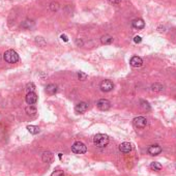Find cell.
<instances>
[{
    "instance_id": "6da1fadb",
    "label": "cell",
    "mask_w": 176,
    "mask_h": 176,
    "mask_svg": "<svg viewBox=\"0 0 176 176\" xmlns=\"http://www.w3.org/2000/svg\"><path fill=\"white\" fill-rule=\"evenodd\" d=\"M93 143L98 148H104L109 143V137L105 134H98L93 138Z\"/></svg>"
},
{
    "instance_id": "7a4b0ae2",
    "label": "cell",
    "mask_w": 176,
    "mask_h": 176,
    "mask_svg": "<svg viewBox=\"0 0 176 176\" xmlns=\"http://www.w3.org/2000/svg\"><path fill=\"white\" fill-rule=\"evenodd\" d=\"M3 58L8 63H16L19 61V55L14 50H8L3 54Z\"/></svg>"
},
{
    "instance_id": "3957f363",
    "label": "cell",
    "mask_w": 176,
    "mask_h": 176,
    "mask_svg": "<svg viewBox=\"0 0 176 176\" xmlns=\"http://www.w3.org/2000/svg\"><path fill=\"white\" fill-rule=\"evenodd\" d=\"M72 151L77 154H83L87 151V147H86V145L84 143L78 141V142H75L73 144V146H72Z\"/></svg>"
},
{
    "instance_id": "277c9868",
    "label": "cell",
    "mask_w": 176,
    "mask_h": 176,
    "mask_svg": "<svg viewBox=\"0 0 176 176\" xmlns=\"http://www.w3.org/2000/svg\"><path fill=\"white\" fill-rule=\"evenodd\" d=\"M133 122H134L135 126L138 127V129H144V127L147 125V119L143 116L136 117L134 120H133Z\"/></svg>"
},
{
    "instance_id": "5b68a950",
    "label": "cell",
    "mask_w": 176,
    "mask_h": 176,
    "mask_svg": "<svg viewBox=\"0 0 176 176\" xmlns=\"http://www.w3.org/2000/svg\"><path fill=\"white\" fill-rule=\"evenodd\" d=\"M96 106H98V108L100 110L102 111H107L110 109L111 107V103L109 102L108 100H106V98H102V100H100L96 104Z\"/></svg>"
},
{
    "instance_id": "8992f818",
    "label": "cell",
    "mask_w": 176,
    "mask_h": 176,
    "mask_svg": "<svg viewBox=\"0 0 176 176\" xmlns=\"http://www.w3.org/2000/svg\"><path fill=\"white\" fill-rule=\"evenodd\" d=\"M114 87V85H113L112 81L110 80H104L102 83H101V89H102V91H105V92H109L111 91Z\"/></svg>"
},
{
    "instance_id": "52a82bcc",
    "label": "cell",
    "mask_w": 176,
    "mask_h": 176,
    "mask_svg": "<svg viewBox=\"0 0 176 176\" xmlns=\"http://www.w3.org/2000/svg\"><path fill=\"white\" fill-rule=\"evenodd\" d=\"M130 64H131L133 67H141L143 66V60H142L141 57L134 56V57H132L131 60H130Z\"/></svg>"
},
{
    "instance_id": "ba28073f",
    "label": "cell",
    "mask_w": 176,
    "mask_h": 176,
    "mask_svg": "<svg viewBox=\"0 0 176 176\" xmlns=\"http://www.w3.org/2000/svg\"><path fill=\"white\" fill-rule=\"evenodd\" d=\"M26 103L28 104V105H33V104H35L37 102V95L35 92H28L27 95H26Z\"/></svg>"
},
{
    "instance_id": "9c48e42d",
    "label": "cell",
    "mask_w": 176,
    "mask_h": 176,
    "mask_svg": "<svg viewBox=\"0 0 176 176\" xmlns=\"http://www.w3.org/2000/svg\"><path fill=\"white\" fill-rule=\"evenodd\" d=\"M132 26L135 28V29H143L145 27V22H144L142 19H135L132 22Z\"/></svg>"
},
{
    "instance_id": "30bf717a",
    "label": "cell",
    "mask_w": 176,
    "mask_h": 176,
    "mask_svg": "<svg viewBox=\"0 0 176 176\" xmlns=\"http://www.w3.org/2000/svg\"><path fill=\"white\" fill-rule=\"evenodd\" d=\"M162 152V147L158 145H151L148 147V153L150 155H158Z\"/></svg>"
},
{
    "instance_id": "8fae6325",
    "label": "cell",
    "mask_w": 176,
    "mask_h": 176,
    "mask_svg": "<svg viewBox=\"0 0 176 176\" xmlns=\"http://www.w3.org/2000/svg\"><path fill=\"white\" fill-rule=\"evenodd\" d=\"M132 144L129 143V142H123V143H121L119 145V150L121 151V152H124V153H127L130 152V151L132 150Z\"/></svg>"
},
{
    "instance_id": "7c38bea8",
    "label": "cell",
    "mask_w": 176,
    "mask_h": 176,
    "mask_svg": "<svg viewBox=\"0 0 176 176\" xmlns=\"http://www.w3.org/2000/svg\"><path fill=\"white\" fill-rule=\"evenodd\" d=\"M88 109V105L86 103H79L78 105L76 106V108H75V110H76L77 113H80V114H82V113L86 112Z\"/></svg>"
},
{
    "instance_id": "4fadbf2b",
    "label": "cell",
    "mask_w": 176,
    "mask_h": 176,
    "mask_svg": "<svg viewBox=\"0 0 176 176\" xmlns=\"http://www.w3.org/2000/svg\"><path fill=\"white\" fill-rule=\"evenodd\" d=\"M46 92L48 93V94H55V93L57 92V86L55 85V84H49V85H47V87H46Z\"/></svg>"
},
{
    "instance_id": "5bb4252c",
    "label": "cell",
    "mask_w": 176,
    "mask_h": 176,
    "mask_svg": "<svg viewBox=\"0 0 176 176\" xmlns=\"http://www.w3.org/2000/svg\"><path fill=\"white\" fill-rule=\"evenodd\" d=\"M101 42H102L103 45H110L113 42V37L109 34H105L101 38Z\"/></svg>"
},
{
    "instance_id": "9a60e30c",
    "label": "cell",
    "mask_w": 176,
    "mask_h": 176,
    "mask_svg": "<svg viewBox=\"0 0 176 176\" xmlns=\"http://www.w3.org/2000/svg\"><path fill=\"white\" fill-rule=\"evenodd\" d=\"M43 161L45 163H51L53 161V154L50 151H46V152L43 153Z\"/></svg>"
},
{
    "instance_id": "2e32d148",
    "label": "cell",
    "mask_w": 176,
    "mask_h": 176,
    "mask_svg": "<svg viewBox=\"0 0 176 176\" xmlns=\"http://www.w3.org/2000/svg\"><path fill=\"white\" fill-rule=\"evenodd\" d=\"M27 130H28V132H29L30 134H32V135H37V134L40 133V127L35 126V125H28Z\"/></svg>"
},
{
    "instance_id": "e0dca14e",
    "label": "cell",
    "mask_w": 176,
    "mask_h": 176,
    "mask_svg": "<svg viewBox=\"0 0 176 176\" xmlns=\"http://www.w3.org/2000/svg\"><path fill=\"white\" fill-rule=\"evenodd\" d=\"M162 168H163V166L160 163H158V162H152L150 164V169H152L154 171H160L162 170Z\"/></svg>"
},
{
    "instance_id": "ac0fdd59",
    "label": "cell",
    "mask_w": 176,
    "mask_h": 176,
    "mask_svg": "<svg viewBox=\"0 0 176 176\" xmlns=\"http://www.w3.org/2000/svg\"><path fill=\"white\" fill-rule=\"evenodd\" d=\"M26 113L29 115H34L35 113H37V109H35L32 105H29L27 108H26Z\"/></svg>"
},
{
    "instance_id": "d6986e66",
    "label": "cell",
    "mask_w": 176,
    "mask_h": 176,
    "mask_svg": "<svg viewBox=\"0 0 176 176\" xmlns=\"http://www.w3.org/2000/svg\"><path fill=\"white\" fill-rule=\"evenodd\" d=\"M32 26H33V22L32 21H30V20H26L22 23V27L26 28V29H29V28L32 27Z\"/></svg>"
},
{
    "instance_id": "ffe728a7",
    "label": "cell",
    "mask_w": 176,
    "mask_h": 176,
    "mask_svg": "<svg viewBox=\"0 0 176 176\" xmlns=\"http://www.w3.org/2000/svg\"><path fill=\"white\" fill-rule=\"evenodd\" d=\"M151 88H152L153 91H156V92H160V91L163 90V86H162L161 84H158V83L153 84V85L151 86Z\"/></svg>"
},
{
    "instance_id": "44dd1931",
    "label": "cell",
    "mask_w": 176,
    "mask_h": 176,
    "mask_svg": "<svg viewBox=\"0 0 176 176\" xmlns=\"http://www.w3.org/2000/svg\"><path fill=\"white\" fill-rule=\"evenodd\" d=\"M77 76H78V79L80 81H85L86 79H87V75L85 73H83V72H79V73L77 74Z\"/></svg>"
},
{
    "instance_id": "7402d4cb",
    "label": "cell",
    "mask_w": 176,
    "mask_h": 176,
    "mask_svg": "<svg viewBox=\"0 0 176 176\" xmlns=\"http://www.w3.org/2000/svg\"><path fill=\"white\" fill-rule=\"evenodd\" d=\"M34 89H35V85L33 83H28L27 86H26L27 92H34Z\"/></svg>"
},
{
    "instance_id": "603a6c76",
    "label": "cell",
    "mask_w": 176,
    "mask_h": 176,
    "mask_svg": "<svg viewBox=\"0 0 176 176\" xmlns=\"http://www.w3.org/2000/svg\"><path fill=\"white\" fill-rule=\"evenodd\" d=\"M141 107L143 108L144 110H150V107H149V104L145 102V101H141Z\"/></svg>"
},
{
    "instance_id": "cb8c5ba5",
    "label": "cell",
    "mask_w": 176,
    "mask_h": 176,
    "mask_svg": "<svg viewBox=\"0 0 176 176\" xmlns=\"http://www.w3.org/2000/svg\"><path fill=\"white\" fill-rule=\"evenodd\" d=\"M51 176H64V173L62 172V171H60V170H56V171H54V172L52 173Z\"/></svg>"
},
{
    "instance_id": "d4e9b609",
    "label": "cell",
    "mask_w": 176,
    "mask_h": 176,
    "mask_svg": "<svg viewBox=\"0 0 176 176\" xmlns=\"http://www.w3.org/2000/svg\"><path fill=\"white\" fill-rule=\"evenodd\" d=\"M134 42L136 43V44H139V43H141V42H142V37H139V35H137V37H134Z\"/></svg>"
},
{
    "instance_id": "484cf974",
    "label": "cell",
    "mask_w": 176,
    "mask_h": 176,
    "mask_svg": "<svg viewBox=\"0 0 176 176\" xmlns=\"http://www.w3.org/2000/svg\"><path fill=\"white\" fill-rule=\"evenodd\" d=\"M51 8H52V11H57V9H58V4H57V3H52L51 4Z\"/></svg>"
},
{
    "instance_id": "4316f807",
    "label": "cell",
    "mask_w": 176,
    "mask_h": 176,
    "mask_svg": "<svg viewBox=\"0 0 176 176\" xmlns=\"http://www.w3.org/2000/svg\"><path fill=\"white\" fill-rule=\"evenodd\" d=\"M60 37H61V40H64V42H69V37H67L66 34H62Z\"/></svg>"
},
{
    "instance_id": "83f0119b",
    "label": "cell",
    "mask_w": 176,
    "mask_h": 176,
    "mask_svg": "<svg viewBox=\"0 0 176 176\" xmlns=\"http://www.w3.org/2000/svg\"><path fill=\"white\" fill-rule=\"evenodd\" d=\"M110 2H112V3H114V4H118L121 2V0H110Z\"/></svg>"
}]
</instances>
